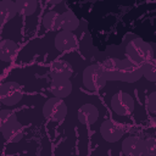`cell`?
Segmentation results:
<instances>
[{"instance_id":"cell-23","label":"cell","mask_w":156,"mask_h":156,"mask_svg":"<svg viewBox=\"0 0 156 156\" xmlns=\"http://www.w3.org/2000/svg\"><path fill=\"white\" fill-rule=\"evenodd\" d=\"M146 107H147V110H149L151 113L156 115V91L151 93V94L147 96Z\"/></svg>"},{"instance_id":"cell-22","label":"cell","mask_w":156,"mask_h":156,"mask_svg":"<svg viewBox=\"0 0 156 156\" xmlns=\"http://www.w3.org/2000/svg\"><path fill=\"white\" fill-rule=\"evenodd\" d=\"M141 156H156V138H146L143 145Z\"/></svg>"},{"instance_id":"cell-11","label":"cell","mask_w":156,"mask_h":156,"mask_svg":"<svg viewBox=\"0 0 156 156\" xmlns=\"http://www.w3.org/2000/svg\"><path fill=\"white\" fill-rule=\"evenodd\" d=\"M73 73L71 63L63 60H57L51 65L50 74L52 79H69Z\"/></svg>"},{"instance_id":"cell-7","label":"cell","mask_w":156,"mask_h":156,"mask_svg":"<svg viewBox=\"0 0 156 156\" xmlns=\"http://www.w3.org/2000/svg\"><path fill=\"white\" fill-rule=\"evenodd\" d=\"M100 134L101 136L108 141V143H116L117 140H119L123 135V129L119 124L115 123L113 121H105L102 122V124L100 126Z\"/></svg>"},{"instance_id":"cell-10","label":"cell","mask_w":156,"mask_h":156,"mask_svg":"<svg viewBox=\"0 0 156 156\" xmlns=\"http://www.w3.org/2000/svg\"><path fill=\"white\" fill-rule=\"evenodd\" d=\"M77 117L82 124H93L99 118L98 107L93 104H84L83 106L79 107L77 112Z\"/></svg>"},{"instance_id":"cell-6","label":"cell","mask_w":156,"mask_h":156,"mask_svg":"<svg viewBox=\"0 0 156 156\" xmlns=\"http://www.w3.org/2000/svg\"><path fill=\"white\" fill-rule=\"evenodd\" d=\"M111 107L118 116H128L134 110V99L128 93H116L111 99Z\"/></svg>"},{"instance_id":"cell-19","label":"cell","mask_w":156,"mask_h":156,"mask_svg":"<svg viewBox=\"0 0 156 156\" xmlns=\"http://www.w3.org/2000/svg\"><path fill=\"white\" fill-rule=\"evenodd\" d=\"M17 12L23 16L33 15L38 9V2L35 0H17L16 1Z\"/></svg>"},{"instance_id":"cell-9","label":"cell","mask_w":156,"mask_h":156,"mask_svg":"<svg viewBox=\"0 0 156 156\" xmlns=\"http://www.w3.org/2000/svg\"><path fill=\"white\" fill-rule=\"evenodd\" d=\"M77 44L76 35L68 30H61L55 37V48L60 51L72 50Z\"/></svg>"},{"instance_id":"cell-18","label":"cell","mask_w":156,"mask_h":156,"mask_svg":"<svg viewBox=\"0 0 156 156\" xmlns=\"http://www.w3.org/2000/svg\"><path fill=\"white\" fill-rule=\"evenodd\" d=\"M43 26L48 30H57L61 28V13L49 11L43 16Z\"/></svg>"},{"instance_id":"cell-20","label":"cell","mask_w":156,"mask_h":156,"mask_svg":"<svg viewBox=\"0 0 156 156\" xmlns=\"http://www.w3.org/2000/svg\"><path fill=\"white\" fill-rule=\"evenodd\" d=\"M17 122V116L15 112H12L11 110L4 108L0 111V128L4 129L13 123Z\"/></svg>"},{"instance_id":"cell-15","label":"cell","mask_w":156,"mask_h":156,"mask_svg":"<svg viewBox=\"0 0 156 156\" xmlns=\"http://www.w3.org/2000/svg\"><path fill=\"white\" fill-rule=\"evenodd\" d=\"M17 44L11 39H4L0 43V60L4 62H10L17 52Z\"/></svg>"},{"instance_id":"cell-3","label":"cell","mask_w":156,"mask_h":156,"mask_svg":"<svg viewBox=\"0 0 156 156\" xmlns=\"http://www.w3.org/2000/svg\"><path fill=\"white\" fill-rule=\"evenodd\" d=\"M143 77V65L136 63L129 58H123L119 61V73L118 80L126 83H134Z\"/></svg>"},{"instance_id":"cell-5","label":"cell","mask_w":156,"mask_h":156,"mask_svg":"<svg viewBox=\"0 0 156 156\" xmlns=\"http://www.w3.org/2000/svg\"><path fill=\"white\" fill-rule=\"evenodd\" d=\"M22 99V87L16 82H5L0 87V101L6 106H13Z\"/></svg>"},{"instance_id":"cell-12","label":"cell","mask_w":156,"mask_h":156,"mask_svg":"<svg viewBox=\"0 0 156 156\" xmlns=\"http://www.w3.org/2000/svg\"><path fill=\"white\" fill-rule=\"evenodd\" d=\"M50 93L58 99L67 98L72 93L71 79H52L50 83Z\"/></svg>"},{"instance_id":"cell-17","label":"cell","mask_w":156,"mask_h":156,"mask_svg":"<svg viewBox=\"0 0 156 156\" xmlns=\"http://www.w3.org/2000/svg\"><path fill=\"white\" fill-rule=\"evenodd\" d=\"M78 26H79V20L72 10H68L61 13V29L62 30L73 32L74 29L78 28Z\"/></svg>"},{"instance_id":"cell-16","label":"cell","mask_w":156,"mask_h":156,"mask_svg":"<svg viewBox=\"0 0 156 156\" xmlns=\"http://www.w3.org/2000/svg\"><path fill=\"white\" fill-rule=\"evenodd\" d=\"M17 13L18 12L16 7V1H11V0L0 1V20L2 23L12 20Z\"/></svg>"},{"instance_id":"cell-14","label":"cell","mask_w":156,"mask_h":156,"mask_svg":"<svg viewBox=\"0 0 156 156\" xmlns=\"http://www.w3.org/2000/svg\"><path fill=\"white\" fill-rule=\"evenodd\" d=\"M1 133L4 139L9 143H18L23 138V128H22V124L18 122L1 129Z\"/></svg>"},{"instance_id":"cell-1","label":"cell","mask_w":156,"mask_h":156,"mask_svg":"<svg viewBox=\"0 0 156 156\" xmlns=\"http://www.w3.org/2000/svg\"><path fill=\"white\" fill-rule=\"evenodd\" d=\"M126 55H127V58H129L136 63L144 65L149 60L154 58V50H152L151 45L149 43H146L145 40L140 39V38H134L127 44Z\"/></svg>"},{"instance_id":"cell-21","label":"cell","mask_w":156,"mask_h":156,"mask_svg":"<svg viewBox=\"0 0 156 156\" xmlns=\"http://www.w3.org/2000/svg\"><path fill=\"white\" fill-rule=\"evenodd\" d=\"M143 76L149 82L156 83V58H151L143 65Z\"/></svg>"},{"instance_id":"cell-13","label":"cell","mask_w":156,"mask_h":156,"mask_svg":"<svg viewBox=\"0 0 156 156\" xmlns=\"http://www.w3.org/2000/svg\"><path fill=\"white\" fill-rule=\"evenodd\" d=\"M119 61L121 60H118L116 57H108V58L104 60V62L100 65L107 80H118Z\"/></svg>"},{"instance_id":"cell-8","label":"cell","mask_w":156,"mask_h":156,"mask_svg":"<svg viewBox=\"0 0 156 156\" xmlns=\"http://www.w3.org/2000/svg\"><path fill=\"white\" fill-rule=\"evenodd\" d=\"M144 140L136 135L127 136L122 141V151L126 156H141Z\"/></svg>"},{"instance_id":"cell-4","label":"cell","mask_w":156,"mask_h":156,"mask_svg":"<svg viewBox=\"0 0 156 156\" xmlns=\"http://www.w3.org/2000/svg\"><path fill=\"white\" fill-rule=\"evenodd\" d=\"M43 115L45 118L55 122H60L65 119L67 115V106L62 99L51 98L48 99L43 106Z\"/></svg>"},{"instance_id":"cell-2","label":"cell","mask_w":156,"mask_h":156,"mask_svg":"<svg viewBox=\"0 0 156 156\" xmlns=\"http://www.w3.org/2000/svg\"><path fill=\"white\" fill-rule=\"evenodd\" d=\"M83 85L88 90H100L105 87L107 79L104 74V71L100 65H90L83 71Z\"/></svg>"}]
</instances>
